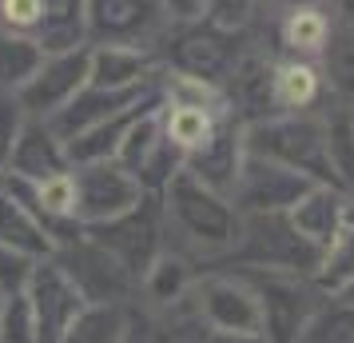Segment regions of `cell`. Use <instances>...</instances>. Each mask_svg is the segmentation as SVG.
Instances as JSON below:
<instances>
[{
  "label": "cell",
  "instance_id": "12",
  "mask_svg": "<svg viewBox=\"0 0 354 343\" xmlns=\"http://www.w3.org/2000/svg\"><path fill=\"white\" fill-rule=\"evenodd\" d=\"M167 60H171L176 72H183V76L219 84L235 72V64H239L243 56H239V44H235L231 28L207 24V28H183V33L171 36Z\"/></svg>",
  "mask_w": 354,
  "mask_h": 343
},
{
  "label": "cell",
  "instance_id": "29",
  "mask_svg": "<svg viewBox=\"0 0 354 343\" xmlns=\"http://www.w3.org/2000/svg\"><path fill=\"white\" fill-rule=\"evenodd\" d=\"M326 36H330V17L322 8H290L287 20H283V44L299 56L322 52Z\"/></svg>",
  "mask_w": 354,
  "mask_h": 343
},
{
  "label": "cell",
  "instance_id": "18",
  "mask_svg": "<svg viewBox=\"0 0 354 343\" xmlns=\"http://www.w3.org/2000/svg\"><path fill=\"white\" fill-rule=\"evenodd\" d=\"M342 208H346L342 188L315 184L287 216H290V224L299 228V236H306L315 247H326L338 236V228H342Z\"/></svg>",
  "mask_w": 354,
  "mask_h": 343
},
{
  "label": "cell",
  "instance_id": "6",
  "mask_svg": "<svg viewBox=\"0 0 354 343\" xmlns=\"http://www.w3.org/2000/svg\"><path fill=\"white\" fill-rule=\"evenodd\" d=\"M52 260L72 276V283L80 288L88 304H124L140 288V279L131 276L104 244H96L92 236H76L72 244L56 247Z\"/></svg>",
  "mask_w": 354,
  "mask_h": 343
},
{
  "label": "cell",
  "instance_id": "30",
  "mask_svg": "<svg viewBox=\"0 0 354 343\" xmlns=\"http://www.w3.org/2000/svg\"><path fill=\"white\" fill-rule=\"evenodd\" d=\"M0 343H36V319L28 295H4L0 304Z\"/></svg>",
  "mask_w": 354,
  "mask_h": 343
},
{
  "label": "cell",
  "instance_id": "32",
  "mask_svg": "<svg viewBox=\"0 0 354 343\" xmlns=\"http://www.w3.org/2000/svg\"><path fill=\"white\" fill-rule=\"evenodd\" d=\"M32 267H36V260L20 256V252H8V247H0V295H20V292H28Z\"/></svg>",
  "mask_w": 354,
  "mask_h": 343
},
{
  "label": "cell",
  "instance_id": "19",
  "mask_svg": "<svg viewBox=\"0 0 354 343\" xmlns=\"http://www.w3.org/2000/svg\"><path fill=\"white\" fill-rule=\"evenodd\" d=\"M199 315L192 308V319H183L179 308H147L140 315L128 311V327H124V340L120 343H203L207 331H195Z\"/></svg>",
  "mask_w": 354,
  "mask_h": 343
},
{
  "label": "cell",
  "instance_id": "33",
  "mask_svg": "<svg viewBox=\"0 0 354 343\" xmlns=\"http://www.w3.org/2000/svg\"><path fill=\"white\" fill-rule=\"evenodd\" d=\"M44 0H0V20L8 28H36L44 24Z\"/></svg>",
  "mask_w": 354,
  "mask_h": 343
},
{
  "label": "cell",
  "instance_id": "11",
  "mask_svg": "<svg viewBox=\"0 0 354 343\" xmlns=\"http://www.w3.org/2000/svg\"><path fill=\"white\" fill-rule=\"evenodd\" d=\"M315 188V180H306L290 168H279L271 160H255V156H243V172L235 180V208L247 216H263V212H290L299 200Z\"/></svg>",
  "mask_w": 354,
  "mask_h": 343
},
{
  "label": "cell",
  "instance_id": "38",
  "mask_svg": "<svg viewBox=\"0 0 354 343\" xmlns=\"http://www.w3.org/2000/svg\"><path fill=\"white\" fill-rule=\"evenodd\" d=\"M351 24H354V12H351Z\"/></svg>",
  "mask_w": 354,
  "mask_h": 343
},
{
  "label": "cell",
  "instance_id": "28",
  "mask_svg": "<svg viewBox=\"0 0 354 343\" xmlns=\"http://www.w3.org/2000/svg\"><path fill=\"white\" fill-rule=\"evenodd\" d=\"M215 120H211L207 108H195V104H171L167 108V140L183 152V156H192L199 152L203 144H211V136H215Z\"/></svg>",
  "mask_w": 354,
  "mask_h": 343
},
{
  "label": "cell",
  "instance_id": "15",
  "mask_svg": "<svg viewBox=\"0 0 354 343\" xmlns=\"http://www.w3.org/2000/svg\"><path fill=\"white\" fill-rule=\"evenodd\" d=\"M4 168L17 172V180L40 184V180H48V176H56V172H64L68 156H64V144L56 140V132H52L44 120H28V124L20 128Z\"/></svg>",
  "mask_w": 354,
  "mask_h": 343
},
{
  "label": "cell",
  "instance_id": "35",
  "mask_svg": "<svg viewBox=\"0 0 354 343\" xmlns=\"http://www.w3.org/2000/svg\"><path fill=\"white\" fill-rule=\"evenodd\" d=\"M279 4H287V8H322L326 0H279Z\"/></svg>",
  "mask_w": 354,
  "mask_h": 343
},
{
  "label": "cell",
  "instance_id": "37",
  "mask_svg": "<svg viewBox=\"0 0 354 343\" xmlns=\"http://www.w3.org/2000/svg\"><path fill=\"white\" fill-rule=\"evenodd\" d=\"M338 299H342V304H351V308H354V283H351V288H346L342 295H338Z\"/></svg>",
  "mask_w": 354,
  "mask_h": 343
},
{
  "label": "cell",
  "instance_id": "17",
  "mask_svg": "<svg viewBox=\"0 0 354 343\" xmlns=\"http://www.w3.org/2000/svg\"><path fill=\"white\" fill-rule=\"evenodd\" d=\"M0 247L20 252L28 260H52L56 256V240L52 231L40 224V216L20 204V196H0Z\"/></svg>",
  "mask_w": 354,
  "mask_h": 343
},
{
  "label": "cell",
  "instance_id": "10",
  "mask_svg": "<svg viewBox=\"0 0 354 343\" xmlns=\"http://www.w3.org/2000/svg\"><path fill=\"white\" fill-rule=\"evenodd\" d=\"M88 68H92V49H72V52H56L52 60L36 68V76L28 84L17 88L20 108L32 120H48L64 108L68 100L88 84Z\"/></svg>",
  "mask_w": 354,
  "mask_h": 343
},
{
  "label": "cell",
  "instance_id": "36",
  "mask_svg": "<svg viewBox=\"0 0 354 343\" xmlns=\"http://www.w3.org/2000/svg\"><path fill=\"white\" fill-rule=\"evenodd\" d=\"M342 224L354 228V196H346V208H342Z\"/></svg>",
  "mask_w": 354,
  "mask_h": 343
},
{
  "label": "cell",
  "instance_id": "13",
  "mask_svg": "<svg viewBox=\"0 0 354 343\" xmlns=\"http://www.w3.org/2000/svg\"><path fill=\"white\" fill-rule=\"evenodd\" d=\"M251 288L259 292V304H263V340L267 343H299L303 327L319 311L310 292L299 283V276L259 272V279Z\"/></svg>",
  "mask_w": 354,
  "mask_h": 343
},
{
  "label": "cell",
  "instance_id": "20",
  "mask_svg": "<svg viewBox=\"0 0 354 343\" xmlns=\"http://www.w3.org/2000/svg\"><path fill=\"white\" fill-rule=\"evenodd\" d=\"M151 76V56L144 49H120V44H100L92 49L88 84L92 88H136Z\"/></svg>",
  "mask_w": 354,
  "mask_h": 343
},
{
  "label": "cell",
  "instance_id": "14",
  "mask_svg": "<svg viewBox=\"0 0 354 343\" xmlns=\"http://www.w3.org/2000/svg\"><path fill=\"white\" fill-rule=\"evenodd\" d=\"M147 96V84H136V88H80L76 96L68 100L64 108L56 116H48L44 124L56 132V140L64 144V140H76L80 132L96 128L104 120H112V116L128 112L131 104H140Z\"/></svg>",
  "mask_w": 354,
  "mask_h": 343
},
{
  "label": "cell",
  "instance_id": "23",
  "mask_svg": "<svg viewBox=\"0 0 354 343\" xmlns=\"http://www.w3.org/2000/svg\"><path fill=\"white\" fill-rule=\"evenodd\" d=\"M271 96L279 112H303L319 100V72L306 60H287L271 68Z\"/></svg>",
  "mask_w": 354,
  "mask_h": 343
},
{
  "label": "cell",
  "instance_id": "25",
  "mask_svg": "<svg viewBox=\"0 0 354 343\" xmlns=\"http://www.w3.org/2000/svg\"><path fill=\"white\" fill-rule=\"evenodd\" d=\"M326 128V160L335 168V180L342 192H354V108H335L322 116Z\"/></svg>",
  "mask_w": 354,
  "mask_h": 343
},
{
  "label": "cell",
  "instance_id": "34",
  "mask_svg": "<svg viewBox=\"0 0 354 343\" xmlns=\"http://www.w3.org/2000/svg\"><path fill=\"white\" fill-rule=\"evenodd\" d=\"M203 343H267L263 335H231V331H207Z\"/></svg>",
  "mask_w": 354,
  "mask_h": 343
},
{
  "label": "cell",
  "instance_id": "22",
  "mask_svg": "<svg viewBox=\"0 0 354 343\" xmlns=\"http://www.w3.org/2000/svg\"><path fill=\"white\" fill-rule=\"evenodd\" d=\"M322 72H326V84L335 88V96L354 108V24L342 20V24H330V36L322 44Z\"/></svg>",
  "mask_w": 354,
  "mask_h": 343
},
{
  "label": "cell",
  "instance_id": "9",
  "mask_svg": "<svg viewBox=\"0 0 354 343\" xmlns=\"http://www.w3.org/2000/svg\"><path fill=\"white\" fill-rule=\"evenodd\" d=\"M24 295H28V308L36 319V343H60L64 331L76 324V315L88 308L80 288L56 260H36Z\"/></svg>",
  "mask_w": 354,
  "mask_h": 343
},
{
  "label": "cell",
  "instance_id": "5",
  "mask_svg": "<svg viewBox=\"0 0 354 343\" xmlns=\"http://www.w3.org/2000/svg\"><path fill=\"white\" fill-rule=\"evenodd\" d=\"M72 184H76V220L88 224V228L131 212L144 200V184L136 180L120 160L76 164Z\"/></svg>",
  "mask_w": 354,
  "mask_h": 343
},
{
  "label": "cell",
  "instance_id": "4",
  "mask_svg": "<svg viewBox=\"0 0 354 343\" xmlns=\"http://www.w3.org/2000/svg\"><path fill=\"white\" fill-rule=\"evenodd\" d=\"M163 236H167L163 231V200L147 196V192L131 212L92 228V240L108 247L136 279H144L147 267L163 256Z\"/></svg>",
  "mask_w": 354,
  "mask_h": 343
},
{
  "label": "cell",
  "instance_id": "8",
  "mask_svg": "<svg viewBox=\"0 0 354 343\" xmlns=\"http://www.w3.org/2000/svg\"><path fill=\"white\" fill-rule=\"evenodd\" d=\"M88 36L100 44L147 49L167 24L163 0H84Z\"/></svg>",
  "mask_w": 354,
  "mask_h": 343
},
{
  "label": "cell",
  "instance_id": "16",
  "mask_svg": "<svg viewBox=\"0 0 354 343\" xmlns=\"http://www.w3.org/2000/svg\"><path fill=\"white\" fill-rule=\"evenodd\" d=\"M243 132L239 128H219L211 136V144H203L199 152L187 156V168L183 172H192L199 184H207L211 192H219V196H231L235 192V180H239L243 172Z\"/></svg>",
  "mask_w": 354,
  "mask_h": 343
},
{
  "label": "cell",
  "instance_id": "39",
  "mask_svg": "<svg viewBox=\"0 0 354 343\" xmlns=\"http://www.w3.org/2000/svg\"><path fill=\"white\" fill-rule=\"evenodd\" d=\"M0 304H4V295H0Z\"/></svg>",
  "mask_w": 354,
  "mask_h": 343
},
{
  "label": "cell",
  "instance_id": "31",
  "mask_svg": "<svg viewBox=\"0 0 354 343\" xmlns=\"http://www.w3.org/2000/svg\"><path fill=\"white\" fill-rule=\"evenodd\" d=\"M24 108H20L17 92H8V88H0V164H8V152H12V144H17L20 128L28 124L24 120Z\"/></svg>",
  "mask_w": 354,
  "mask_h": 343
},
{
  "label": "cell",
  "instance_id": "1",
  "mask_svg": "<svg viewBox=\"0 0 354 343\" xmlns=\"http://www.w3.org/2000/svg\"><path fill=\"white\" fill-rule=\"evenodd\" d=\"M163 231L187 252L223 256L239 244L243 212L227 196L199 184L192 172H176L163 188Z\"/></svg>",
  "mask_w": 354,
  "mask_h": 343
},
{
  "label": "cell",
  "instance_id": "24",
  "mask_svg": "<svg viewBox=\"0 0 354 343\" xmlns=\"http://www.w3.org/2000/svg\"><path fill=\"white\" fill-rule=\"evenodd\" d=\"M128 327V308L124 304H88L76 315V324L64 331L60 343H120Z\"/></svg>",
  "mask_w": 354,
  "mask_h": 343
},
{
  "label": "cell",
  "instance_id": "7",
  "mask_svg": "<svg viewBox=\"0 0 354 343\" xmlns=\"http://www.w3.org/2000/svg\"><path fill=\"white\" fill-rule=\"evenodd\" d=\"M192 299L199 324L207 331H231V335H263V304L247 279L207 276L192 283Z\"/></svg>",
  "mask_w": 354,
  "mask_h": 343
},
{
  "label": "cell",
  "instance_id": "27",
  "mask_svg": "<svg viewBox=\"0 0 354 343\" xmlns=\"http://www.w3.org/2000/svg\"><path fill=\"white\" fill-rule=\"evenodd\" d=\"M44 64V49L17 33H0V88L17 92L20 84L36 76V68Z\"/></svg>",
  "mask_w": 354,
  "mask_h": 343
},
{
  "label": "cell",
  "instance_id": "3",
  "mask_svg": "<svg viewBox=\"0 0 354 343\" xmlns=\"http://www.w3.org/2000/svg\"><path fill=\"white\" fill-rule=\"evenodd\" d=\"M231 252L251 272H271V276H315V267L322 260V247L299 236L287 212L243 216L239 244Z\"/></svg>",
  "mask_w": 354,
  "mask_h": 343
},
{
  "label": "cell",
  "instance_id": "26",
  "mask_svg": "<svg viewBox=\"0 0 354 343\" xmlns=\"http://www.w3.org/2000/svg\"><path fill=\"white\" fill-rule=\"evenodd\" d=\"M354 283V228L342 224L338 236L322 247V260L315 267V288L330 295H342Z\"/></svg>",
  "mask_w": 354,
  "mask_h": 343
},
{
  "label": "cell",
  "instance_id": "21",
  "mask_svg": "<svg viewBox=\"0 0 354 343\" xmlns=\"http://www.w3.org/2000/svg\"><path fill=\"white\" fill-rule=\"evenodd\" d=\"M192 263L176 256V252H163L160 260L147 267V276L140 279V288H144L147 304L151 308H179L187 292H192Z\"/></svg>",
  "mask_w": 354,
  "mask_h": 343
},
{
  "label": "cell",
  "instance_id": "2",
  "mask_svg": "<svg viewBox=\"0 0 354 343\" xmlns=\"http://www.w3.org/2000/svg\"><path fill=\"white\" fill-rule=\"evenodd\" d=\"M243 152L255 160H271L306 180L338 188L335 168L326 160V128L322 116H267L243 128Z\"/></svg>",
  "mask_w": 354,
  "mask_h": 343
}]
</instances>
